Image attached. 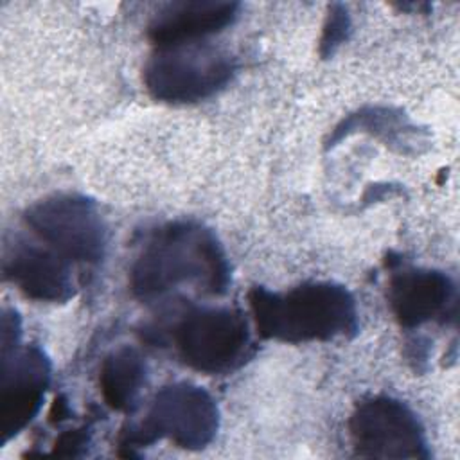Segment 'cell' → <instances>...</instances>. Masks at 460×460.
Here are the masks:
<instances>
[{"label":"cell","mask_w":460,"mask_h":460,"mask_svg":"<svg viewBox=\"0 0 460 460\" xmlns=\"http://www.w3.org/2000/svg\"><path fill=\"white\" fill-rule=\"evenodd\" d=\"M0 359V444L4 446L38 415L50 385L52 365L38 345L18 347Z\"/></svg>","instance_id":"obj_8"},{"label":"cell","mask_w":460,"mask_h":460,"mask_svg":"<svg viewBox=\"0 0 460 460\" xmlns=\"http://www.w3.org/2000/svg\"><path fill=\"white\" fill-rule=\"evenodd\" d=\"M230 264L217 235L198 221H169L151 232L129 270L131 293L153 302L172 289L192 286L223 295L230 286Z\"/></svg>","instance_id":"obj_1"},{"label":"cell","mask_w":460,"mask_h":460,"mask_svg":"<svg viewBox=\"0 0 460 460\" xmlns=\"http://www.w3.org/2000/svg\"><path fill=\"white\" fill-rule=\"evenodd\" d=\"M147 379V367L142 354L129 345L111 350L99 368V388L104 402L129 413L137 408L138 395Z\"/></svg>","instance_id":"obj_12"},{"label":"cell","mask_w":460,"mask_h":460,"mask_svg":"<svg viewBox=\"0 0 460 460\" xmlns=\"http://www.w3.org/2000/svg\"><path fill=\"white\" fill-rule=\"evenodd\" d=\"M235 61L208 43L156 49L144 65L147 93L167 104H194L219 93L234 77Z\"/></svg>","instance_id":"obj_5"},{"label":"cell","mask_w":460,"mask_h":460,"mask_svg":"<svg viewBox=\"0 0 460 460\" xmlns=\"http://www.w3.org/2000/svg\"><path fill=\"white\" fill-rule=\"evenodd\" d=\"M90 438H92V433L86 426L66 429L56 438L50 455L65 456V458L83 456L90 446Z\"/></svg>","instance_id":"obj_15"},{"label":"cell","mask_w":460,"mask_h":460,"mask_svg":"<svg viewBox=\"0 0 460 460\" xmlns=\"http://www.w3.org/2000/svg\"><path fill=\"white\" fill-rule=\"evenodd\" d=\"M2 271L5 280L36 302L63 304L75 293L70 261L50 246L20 235L5 243Z\"/></svg>","instance_id":"obj_9"},{"label":"cell","mask_w":460,"mask_h":460,"mask_svg":"<svg viewBox=\"0 0 460 460\" xmlns=\"http://www.w3.org/2000/svg\"><path fill=\"white\" fill-rule=\"evenodd\" d=\"M70 415V408H68V402L65 399V395H58L52 402V408H50V413H49V420L50 422H61L65 419H68Z\"/></svg>","instance_id":"obj_17"},{"label":"cell","mask_w":460,"mask_h":460,"mask_svg":"<svg viewBox=\"0 0 460 460\" xmlns=\"http://www.w3.org/2000/svg\"><path fill=\"white\" fill-rule=\"evenodd\" d=\"M352 31V22L349 9L343 4H332L329 5L323 27H322V38H320V56L323 59L331 58L340 45H343Z\"/></svg>","instance_id":"obj_14"},{"label":"cell","mask_w":460,"mask_h":460,"mask_svg":"<svg viewBox=\"0 0 460 460\" xmlns=\"http://www.w3.org/2000/svg\"><path fill=\"white\" fill-rule=\"evenodd\" d=\"M388 305L404 329H417L428 322L455 318L456 288L453 279L429 268L402 266L390 275Z\"/></svg>","instance_id":"obj_10"},{"label":"cell","mask_w":460,"mask_h":460,"mask_svg":"<svg viewBox=\"0 0 460 460\" xmlns=\"http://www.w3.org/2000/svg\"><path fill=\"white\" fill-rule=\"evenodd\" d=\"M354 455L363 458H429L426 429L402 401L376 395L356 404L349 419Z\"/></svg>","instance_id":"obj_7"},{"label":"cell","mask_w":460,"mask_h":460,"mask_svg":"<svg viewBox=\"0 0 460 460\" xmlns=\"http://www.w3.org/2000/svg\"><path fill=\"white\" fill-rule=\"evenodd\" d=\"M22 338V320L16 309L4 307L0 323V356L9 354L20 347Z\"/></svg>","instance_id":"obj_16"},{"label":"cell","mask_w":460,"mask_h":460,"mask_svg":"<svg viewBox=\"0 0 460 460\" xmlns=\"http://www.w3.org/2000/svg\"><path fill=\"white\" fill-rule=\"evenodd\" d=\"M219 429V408L201 386L178 381L162 386L146 415L120 429V456H138L137 449L169 440L180 449L201 451L212 444Z\"/></svg>","instance_id":"obj_4"},{"label":"cell","mask_w":460,"mask_h":460,"mask_svg":"<svg viewBox=\"0 0 460 460\" xmlns=\"http://www.w3.org/2000/svg\"><path fill=\"white\" fill-rule=\"evenodd\" d=\"M241 5L226 0H180L165 4L151 18L147 38L162 47L201 43L207 36L221 32L239 16Z\"/></svg>","instance_id":"obj_11"},{"label":"cell","mask_w":460,"mask_h":460,"mask_svg":"<svg viewBox=\"0 0 460 460\" xmlns=\"http://www.w3.org/2000/svg\"><path fill=\"white\" fill-rule=\"evenodd\" d=\"M146 343L172 347L183 365L201 374H228L250 356L252 336L244 314L226 305L183 304L140 331Z\"/></svg>","instance_id":"obj_3"},{"label":"cell","mask_w":460,"mask_h":460,"mask_svg":"<svg viewBox=\"0 0 460 460\" xmlns=\"http://www.w3.org/2000/svg\"><path fill=\"white\" fill-rule=\"evenodd\" d=\"M354 131H367L372 133L386 142V146L397 147L401 153L410 151L415 147V142L419 144L417 128L410 122V119L395 108H363L347 119H343L329 137L327 147L336 146V142L343 140Z\"/></svg>","instance_id":"obj_13"},{"label":"cell","mask_w":460,"mask_h":460,"mask_svg":"<svg viewBox=\"0 0 460 460\" xmlns=\"http://www.w3.org/2000/svg\"><path fill=\"white\" fill-rule=\"evenodd\" d=\"M248 305L261 338L282 343L331 341L359 331L354 295L341 284L304 282L288 291L253 286Z\"/></svg>","instance_id":"obj_2"},{"label":"cell","mask_w":460,"mask_h":460,"mask_svg":"<svg viewBox=\"0 0 460 460\" xmlns=\"http://www.w3.org/2000/svg\"><path fill=\"white\" fill-rule=\"evenodd\" d=\"M23 221L47 246L70 262L99 264L108 246V226L97 203L77 192H59L32 203Z\"/></svg>","instance_id":"obj_6"}]
</instances>
